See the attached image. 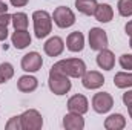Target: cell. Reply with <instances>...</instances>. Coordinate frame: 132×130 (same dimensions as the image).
<instances>
[{"label": "cell", "mask_w": 132, "mask_h": 130, "mask_svg": "<svg viewBox=\"0 0 132 130\" xmlns=\"http://www.w3.org/2000/svg\"><path fill=\"white\" fill-rule=\"evenodd\" d=\"M86 63L81 58H65V60H59L57 63H54L51 67V72H57V73H63L68 75L69 78H81L86 72Z\"/></svg>", "instance_id": "cell-1"}, {"label": "cell", "mask_w": 132, "mask_h": 130, "mask_svg": "<svg viewBox=\"0 0 132 130\" xmlns=\"http://www.w3.org/2000/svg\"><path fill=\"white\" fill-rule=\"evenodd\" d=\"M32 23H34V34L38 40L48 37L52 31V15L45 9L34 11Z\"/></svg>", "instance_id": "cell-2"}, {"label": "cell", "mask_w": 132, "mask_h": 130, "mask_svg": "<svg viewBox=\"0 0 132 130\" xmlns=\"http://www.w3.org/2000/svg\"><path fill=\"white\" fill-rule=\"evenodd\" d=\"M48 87L49 90L54 94V95H66L71 87H72V83L69 80L68 75H63V73H57V72H51L49 70V78H48Z\"/></svg>", "instance_id": "cell-3"}, {"label": "cell", "mask_w": 132, "mask_h": 130, "mask_svg": "<svg viewBox=\"0 0 132 130\" xmlns=\"http://www.w3.org/2000/svg\"><path fill=\"white\" fill-rule=\"evenodd\" d=\"M51 15H52V22H54L60 29L71 28V26L75 23V14H74V11H72L71 8H68V6H57Z\"/></svg>", "instance_id": "cell-4"}, {"label": "cell", "mask_w": 132, "mask_h": 130, "mask_svg": "<svg viewBox=\"0 0 132 130\" xmlns=\"http://www.w3.org/2000/svg\"><path fill=\"white\" fill-rule=\"evenodd\" d=\"M23 130H40L43 127V116L37 109H28L20 115Z\"/></svg>", "instance_id": "cell-5"}, {"label": "cell", "mask_w": 132, "mask_h": 130, "mask_svg": "<svg viewBox=\"0 0 132 130\" xmlns=\"http://www.w3.org/2000/svg\"><path fill=\"white\" fill-rule=\"evenodd\" d=\"M88 41H89V48L92 51H101L104 48H108L109 44V38H108V34L103 28H91V31L88 34Z\"/></svg>", "instance_id": "cell-6"}, {"label": "cell", "mask_w": 132, "mask_h": 130, "mask_svg": "<svg viewBox=\"0 0 132 130\" xmlns=\"http://www.w3.org/2000/svg\"><path fill=\"white\" fill-rule=\"evenodd\" d=\"M91 104H92V109L97 113L103 115V113H108L114 107V98H112L111 94H108V92H97L92 97Z\"/></svg>", "instance_id": "cell-7"}, {"label": "cell", "mask_w": 132, "mask_h": 130, "mask_svg": "<svg viewBox=\"0 0 132 130\" xmlns=\"http://www.w3.org/2000/svg\"><path fill=\"white\" fill-rule=\"evenodd\" d=\"M20 66H22V69H23L26 73H34V72H37V70L42 69V66H43V58H42V55H40L38 52L32 51V52H28V54H25V55L22 57Z\"/></svg>", "instance_id": "cell-8"}, {"label": "cell", "mask_w": 132, "mask_h": 130, "mask_svg": "<svg viewBox=\"0 0 132 130\" xmlns=\"http://www.w3.org/2000/svg\"><path fill=\"white\" fill-rule=\"evenodd\" d=\"M80 80H81L83 87L89 89V90H97L104 84V77L98 70H86Z\"/></svg>", "instance_id": "cell-9"}, {"label": "cell", "mask_w": 132, "mask_h": 130, "mask_svg": "<svg viewBox=\"0 0 132 130\" xmlns=\"http://www.w3.org/2000/svg\"><path fill=\"white\" fill-rule=\"evenodd\" d=\"M43 51L48 57H60L65 51V41L62 37L54 35L51 38H48L43 44Z\"/></svg>", "instance_id": "cell-10"}, {"label": "cell", "mask_w": 132, "mask_h": 130, "mask_svg": "<svg viewBox=\"0 0 132 130\" xmlns=\"http://www.w3.org/2000/svg\"><path fill=\"white\" fill-rule=\"evenodd\" d=\"M68 106V110L69 112H74V113H80V115H85L88 110H89V101L88 98L81 94H75L68 99L66 103Z\"/></svg>", "instance_id": "cell-11"}, {"label": "cell", "mask_w": 132, "mask_h": 130, "mask_svg": "<svg viewBox=\"0 0 132 130\" xmlns=\"http://www.w3.org/2000/svg\"><path fill=\"white\" fill-rule=\"evenodd\" d=\"M31 34L28 32V29H15V32H12L11 35V41H12V46L19 51L22 49H26L29 44H31Z\"/></svg>", "instance_id": "cell-12"}, {"label": "cell", "mask_w": 132, "mask_h": 130, "mask_svg": "<svg viewBox=\"0 0 132 130\" xmlns=\"http://www.w3.org/2000/svg\"><path fill=\"white\" fill-rule=\"evenodd\" d=\"M97 66L103 70H112L114 66H115V55L111 49L104 48L98 51V55H97Z\"/></svg>", "instance_id": "cell-13"}, {"label": "cell", "mask_w": 132, "mask_h": 130, "mask_svg": "<svg viewBox=\"0 0 132 130\" xmlns=\"http://www.w3.org/2000/svg\"><path fill=\"white\" fill-rule=\"evenodd\" d=\"M63 127L66 130H83L85 129V118L80 113L69 112L63 116Z\"/></svg>", "instance_id": "cell-14"}, {"label": "cell", "mask_w": 132, "mask_h": 130, "mask_svg": "<svg viewBox=\"0 0 132 130\" xmlns=\"http://www.w3.org/2000/svg\"><path fill=\"white\" fill-rule=\"evenodd\" d=\"M66 48L71 52H81L85 49V35L80 31H74L66 38Z\"/></svg>", "instance_id": "cell-15"}, {"label": "cell", "mask_w": 132, "mask_h": 130, "mask_svg": "<svg viewBox=\"0 0 132 130\" xmlns=\"http://www.w3.org/2000/svg\"><path fill=\"white\" fill-rule=\"evenodd\" d=\"M38 87V80L31 75V73H26V75H22L17 81V89L23 94H31L35 89Z\"/></svg>", "instance_id": "cell-16"}, {"label": "cell", "mask_w": 132, "mask_h": 130, "mask_svg": "<svg viewBox=\"0 0 132 130\" xmlns=\"http://www.w3.org/2000/svg\"><path fill=\"white\" fill-rule=\"evenodd\" d=\"M94 17H95V20L100 22V23H109L114 18V9L108 3H101V5L98 3L97 9L94 12Z\"/></svg>", "instance_id": "cell-17"}, {"label": "cell", "mask_w": 132, "mask_h": 130, "mask_svg": "<svg viewBox=\"0 0 132 130\" xmlns=\"http://www.w3.org/2000/svg\"><path fill=\"white\" fill-rule=\"evenodd\" d=\"M126 127V118L121 113H112L104 119L106 130H123Z\"/></svg>", "instance_id": "cell-18"}, {"label": "cell", "mask_w": 132, "mask_h": 130, "mask_svg": "<svg viewBox=\"0 0 132 130\" xmlns=\"http://www.w3.org/2000/svg\"><path fill=\"white\" fill-rule=\"evenodd\" d=\"M114 86L118 89H131L132 87V70L117 72L114 77Z\"/></svg>", "instance_id": "cell-19"}, {"label": "cell", "mask_w": 132, "mask_h": 130, "mask_svg": "<svg viewBox=\"0 0 132 130\" xmlns=\"http://www.w3.org/2000/svg\"><path fill=\"white\" fill-rule=\"evenodd\" d=\"M97 6H98L97 0H75V8L83 15H94Z\"/></svg>", "instance_id": "cell-20"}, {"label": "cell", "mask_w": 132, "mask_h": 130, "mask_svg": "<svg viewBox=\"0 0 132 130\" xmlns=\"http://www.w3.org/2000/svg\"><path fill=\"white\" fill-rule=\"evenodd\" d=\"M11 25L14 26V29H28L29 17L25 12H14L11 15Z\"/></svg>", "instance_id": "cell-21"}, {"label": "cell", "mask_w": 132, "mask_h": 130, "mask_svg": "<svg viewBox=\"0 0 132 130\" xmlns=\"http://www.w3.org/2000/svg\"><path fill=\"white\" fill-rule=\"evenodd\" d=\"M12 77H14V66L8 61L2 63L0 64V84L8 83Z\"/></svg>", "instance_id": "cell-22"}, {"label": "cell", "mask_w": 132, "mask_h": 130, "mask_svg": "<svg viewBox=\"0 0 132 130\" xmlns=\"http://www.w3.org/2000/svg\"><path fill=\"white\" fill-rule=\"evenodd\" d=\"M117 9L121 17H132V0H118Z\"/></svg>", "instance_id": "cell-23"}, {"label": "cell", "mask_w": 132, "mask_h": 130, "mask_svg": "<svg viewBox=\"0 0 132 130\" xmlns=\"http://www.w3.org/2000/svg\"><path fill=\"white\" fill-rule=\"evenodd\" d=\"M5 129L6 130H23L22 129V121H20V115L17 116H12L8 119V123L5 124Z\"/></svg>", "instance_id": "cell-24"}, {"label": "cell", "mask_w": 132, "mask_h": 130, "mask_svg": "<svg viewBox=\"0 0 132 130\" xmlns=\"http://www.w3.org/2000/svg\"><path fill=\"white\" fill-rule=\"evenodd\" d=\"M118 63L121 66V69H125V70H132V54H123V55H120Z\"/></svg>", "instance_id": "cell-25"}, {"label": "cell", "mask_w": 132, "mask_h": 130, "mask_svg": "<svg viewBox=\"0 0 132 130\" xmlns=\"http://www.w3.org/2000/svg\"><path fill=\"white\" fill-rule=\"evenodd\" d=\"M121 99H123V104H125L126 107H128L129 104H132V89H131V90L128 89V90H126V92L123 94V97H121Z\"/></svg>", "instance_id": "cell-26"}, {"label": "cell", "mask_w": 132, "mask_h": 130, "mask_svg": "<svg viewBox=\"0 0 132 130\" xmlns=\"http://www.w3.org/2000/svg\"><path fill=\"white\" fill-rule=\"evenodd\" d=\"M0 25H3V26H9V25H11V14H8V12L0 14Z\"/></svg>", "instance_id": "cell-27"}, {"label": "cell", "mask_w": 132, "mask_h": 130, "mask_svg": "<svg viewBox=\"0 0 132 130\" xmlns=\"http://www.w3.org/2000/svg\"><path fill=\"white\" fill-rule=\"evenodd\" d=\"M9 2H11V5L14 8H23V6H26L29 3V0H9Z\"/></svg>", "instance_id": "cell-28"}, {"label": "cell", "mask_w": 132, "mask_h": 130, "mask_svg": "<svg viewBox=\"0 0 132 130\" xmlns=\"http://www.w3.org/2000/svg\"><path fill=\"white\" fill-rule=\"evenodd\" d=\"M8 38V26L0 25V41H5Z\"/></svg>", "instance_id": "cell-29"}, {"label": "cell", "mask_w": 132, "mask_h": 130, "mask_svg": "<svg viewBox=\"0 0 132 130\" xmlns=\"http://www.w3.org/2000/svg\"><path fill=\"white\" fill-rule=\"evenodd\" d=\"M125 32L128 34L129 37H132V20H129V22L125 25Z\"/></svg>", "instance_id": "cell-30"}, {"label": "cell", "mask_w": 132, "mask_h": 130, "mask_svg": "<svg viewBox=\"0 0 132 130\" xmlns=\"http://www.w3.org/2000/svg\"><path fill=\"white\" fill-rule=\"evenodd\" d=\"M3 12H8V5L3 0H0V14H3Z\"/></svg>", "instance_id": "cell-31"}, {"label": "cell", "mask_w": 132, "mask_h": 130, "mask_svg": "<svg viewBox=\"0 0 132 130\" xmlns=\"http://www.w3.org/2000/svg\"><path fill=\"white\" fill-rule=\"evenodd\" d=\"M128 113H129V118H132V104L128 106Z\"/></svg>", "instance_id": "cell-32"}, {"label": "cell", "mask_w": 132, "mask_h": 130, "mask_svg": "<svg viewBox=\"0 0 132 130\" xmlns=\"http://www.w3.org/2000/svg\"><path fill=\"white\" fill-rule=\"evenodd\" d=\"M129 48H131V49H132V37H131V38H129Z\"/></svg>", "instance_id": "cell-33"}]
</instances>
